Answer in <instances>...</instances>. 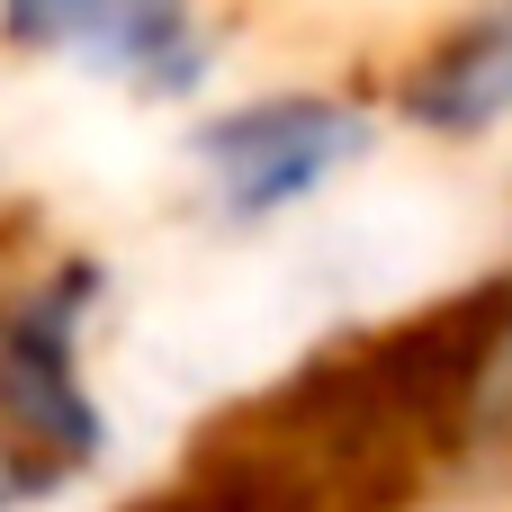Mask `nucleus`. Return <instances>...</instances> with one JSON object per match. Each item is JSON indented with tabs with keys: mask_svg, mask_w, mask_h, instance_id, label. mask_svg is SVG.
<instances>
[{
	"mask_svg": "<svg viewBox=\"0 0 512 512\" xmlns=\"http://www.w3.org/2000/svg\"><path fill=\"white\" fill-rule=\"evenodd\" d=\"M0 27L27 54H81L144 99H189L207 81L189 0H0Z\"/></svg>",
	"mask_w": 512,
	"mask_h": 512,
	"instance_id": "1",
	"label": "nucleus"
},
{
	"mask_svg": "<svg viewBox=\"0 0 512 512\" xmlns=\"http://www.w3.org/2000/svg\"><path fill=\"white\" fill-rule=\"evenodd\" d=\"M369 144V117L360 108H333V99H270V108H243V117H216L198 135L216 189L234 216H279L297 207L306 189H324L351 153Z\"/></svg>",
	"mask_w": 512,
	"mask_h": 512,
	"instance_id": "2",
	"label": "nucleus"
},
{
	"mask_svg": "<svg viewBox=\"0 0 512 512\" xmlns=\"http://www.w3.org/2000/svg\"><path fill=\"white\" fill-rule=\"evenodd\" d=\"M36 486H54V477H45V459H36V450H18V441H0V512H18Z\"/></svg>",
	"mask_w": 512,
	"mask_h": 512,
	"instance_id": "3",
	"label": "nucleus"
}]
</instances>
